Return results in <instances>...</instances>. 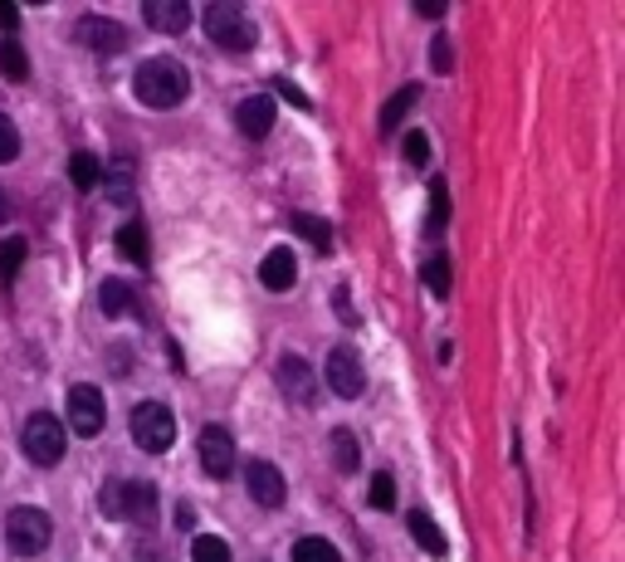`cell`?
I'll return each instance as SVG.
<instances>
[{
    "label": "cell",
    "instance_id": "6da1fadb",
    "mask_svg": "<svg viewBox=\"0 0 625 562\" xmlns=\"http://www.w3.org/2000/svg\"><path fill=\"white\" fill-rule=\"evenodd\" d=\"M132 93L146 108H176V103L191 93V74L176 60H146V64H137V74H132Z\"/></svg>",
    "mask_w": 625,
    "mask_h": 562
},
{
    "label": "cell",
    "instance_id": "7a4b0ae2",
    "mask_svg": "<svg viewBox=\"0 0 625 562\" xmlns=\"http://www.w3.org/2000/svg\"><path fill=\"white\" fill-rule=\"evenodd\" d=\"M103 513L123 523H156V484L146 480H107L103 484Z\"/></svg>",
    "mask_w": 625,
    "mask_h": 562
},
{
    "label": "cell",
    "instance_id": "3957f363",
    "mask_svg": "<svg viewBox=\"0 0 625 562\" xmlns=\"http://www.w3.org/2000/svg\"><path fill=\"white\" fill-rule=\"evenodd\" d=\"M205 35H211L220 50H234V54H244V50H254V25H250V15L240 11V5H230V0H215V5H205Z\"/></svg>",
    "mask_w": 625,
    "mask_h": 562
},
{
    "label": "cell",
    "instance_id": "277c9868",
    "mask_svg": "<svg viewBox=\"0 0 625 562\" xmlns=\"http://www.w3.org/2000/svg\"><path fill=\"white\" fill-rule=\"evenodd\" d=\"M49 538H54V523H49L44 509H35V503H20V509H10L5 542L20 552V558H35V552H44Z\"/></svg>",
    "mask_w": 625,
    "mask_h": 562
},
{
    "label": "cell",
    "instance_id": "5b68a950",
    "mask_svg": "<svg viewBox=\"0 0 625 562\" xmlns=\"http://www.w3.org/2000/svg\"><path fill=\"white\" fill-rule=\"evenodd\" d=\"M20 445H25V455H29L35 464H59V460H64L68 431H64V421H59V416L35 411V416L25 421V431H20Z\"/></svg>",
    "mask_w": 625,
    "mask_h": 562
},
{
    "label": "cell",
    "instance_id": "8992f818",
    "mask_svg": "<svg viewBox=\"0 0 625 562\" xmlns=\"http://www.w3.org/2000/svg\"><path fill=\"white\" fill-rule=\"evenodd\" d=\"M132 440H137V450H146V455L171 450V440H176V416L166 411L162 401H142V406L132 411Z\"/></svg>",
    "mask_w": 625,
    "mask_h": 562
},
{
    "label": "cell",
    "instance_id": "52a82bcc",
    "mask_svg": "<svg viewBox=\"0 0 625 562\" xmlns=\"http://www.w3.org/2000/svg\"><path fill=\"white\" fill-rule=\"evenodd\" d=\"M103 416H107V406H103L98 386H88V382L68 386V431H78V440H93V435L103 431Z\"/></svg>",
    "mask_w": 625,
    "mask_h": 562
},
{
    "label": "cell",
    "instance_id": "ba28073f",
    "mask_svg": "<svg viewBox=\"0 0 625 562\" xmlns=\"http://www.w3.org/2000/svg\"><path fill=\"white\" fill-rule=\"evenodd\" d=\"M328 386L342 396V401L367 392V367H361V357L352 353V347H332L328 353Z\"/></svg>",
    "mask_w": 625,
    "mask_h": 562
},
{
    "label": "cell",
    "instance_id": "9c48e42d",
    "mask_svg": "<svg viewBox=\"0 0 625 562\" xmlns=\"http://www.w3.org/2000/svg\"><path fill=\"white\" fill-rule=\"evenodd\" d=\"M74 40L93 54H123L127 50V30L117 21H103V15H84L74 25Z\"/></svg>",
    "mask_w": 625,
    "mask_h": 562
},
{
    "label": "cell",
    "instance_id": "30bf717a",
    "mask_svg": "<svg viewBox=\"0 0 625 562\" xmlns=\"http://www.w3.org/2000/svg\"><path fill=\"white\" fill-rule=\"evenodd\" d=\"M195 450H201V464L211 480H225V474L234 470V435L225 431V425H205L201 440H195Z\"/></svg>",
    "mask_w": 625,
    "mask_h": 562
},
{
    "label": "cell",
    "instance_id": "8fae6325",
    "mask_svg": "<svg viewBox=\"0 0 625 562\" xmlns=\"http://www.w3.org/2000/svg\"><path fill=\"white\" fill-rule=\"evenodd\" d=\"M234 123H240V132L244 138H269L273 132V123H279V103L269 99V93H254V99H244L240 108H234Z\"/></svg>",
    "mask_w": 625,
    "mask_h": 562
},
{
    "label": "cell",
    "instance_id": "7c38bea8",
    "mask_svg": "<svg viewBox=\"0 0 625 562\" xmlns=\"http://www.w3.org/2000/svg\"><path fill=\"white\" fill-rule=\"evenodd\" d=\"M244 480H250V499L264 503V509H279V503L289 499V484H283V474L273 470L269 460H254L250 470H244Z\"/></svg>",
    "mask_w": 625,
    "mask_h": 562
},
{
    "label": "cell",
    "instance_id": "4fadbf2b",
    "mask_svg": "<svg viewBox=\"0 0 625 562\" xmlns=\"http://www.w3.org/2000/svg\"><path fill=\"white\" fill-rule=\"evenodd\" d=\"M273 376H279V386H283V396H289L293 406H303V401H312V367L303 362V357H279V367H273Z\"/></svg>",
    "mask_w": 625,
    "mask_h": 562
},
{
    "label": "cell",
    "instance_id": "5bb4252c",
    "mask_svg": "<svg viewBox=\"0 0 625 562\" xmlns=\"http://www.w3.org/2000/svg\"><path fill=\"white\" fill-rule=\"evenodd\" d=\"M142 15L152 30H166V35H181L186 25H191V5H186V0H146Z\"/></svg>",
    "mask_w": 625,
    "mask_h": 562
},
{
    "label": "cell",
    "instance_id": "9a60e30c",
    "mask_svg": "<svg viewBox=\"0 0 625 562\" xmlns=\"http://www.w3.org/2000/svg\"><path fill=\"white\" fill-rule=\"evenodd\" d=\"M293 279H298V265H293L289 250H269L264 265H259V284L269 289V294H289Z\"/></svg>",
    "mask_w": 625,
    "mask_h": 562
},
{
    "label": "cell",
    "instance_id": "2e32d148",
    "mask_svg": "<svg viewBox=\"0 0 625 562\" xmlns=\"http://www.w3.org/2000/svg\"><path fill=\"white\" fill-rule=\"evenodd\" d=\"M410 538H416L420 548L430 552V558H445V552H449V548H445V533L435 528V519H430L425 509H416V513H410Z\"/></svg>",
    "mask_w": 625,
    "mask_h": 562
},
{
    "label": "cell",
    "instance_id": "e0dca14e",
    "mask_svg": "<svg viewBox=\"0 0 625 562\" xmlns=\"http://www.w3.org/2000/svg\"><path fill=\"white\" fill-rule=\"evenodd\" d=\"M98 298H103V314H113V318L137 314V298H132V289H127L123 279H107V284L98 289Z\"/></svg>",
    "mask_w": 625,
    "mask_h": 562
},
{
    "label": "cell",
    "instance_id": "ac0fdd59",
    "mask_svg": "<svg viewBox=\"0 0 625 562\" xmlns=\"http://www.w3.org/2000/svg\"><path fill=\"white\" fill-rule=\"evenodd\" d=\"M0 74H5L10 84H25L29 79V54L20 40H0Z\"/></svg>",
    "mask_w": 625,
    "mask_h": 562
},
{
    "label": "cell",
    "instance_id": "d6986e66",
    "mask_svg": "<svg viewBox=\"0 0 625 562\" xmlns=\"http://www.w3.org/2000/svg\"><path fill=\"white\" fill-rule=\"evenodd\" d=\"M117 255L132 259V265H146V230H142V220H127V226L117 230Z\"/></svg>",
    "mask_w": 625,
    "mask_h": 562
},
{
    "label": "cell",
    "instance_id": "ffe728a7",
    "mask_svg": "<svg viewBox=\"0 0 625 562\" xmlns=\"http://www.w3.org/2000/svg\"><path fill=\"white\" fill-rule=\"evenodd\" d=\"M416 103H420V89H416V84H406V89H400V93H396V99H391V103H386V108H381V132L400 128V123H406V113H410V108H416Z\"/></svg>",
    "mask_w": 625,
    "mask_h": 562
},
{
    "label": "cell",
    "instance_id": "44dd1931",
    "mask_svg": "<svg viewBox=\"0 0 625 562\" xmlns=\"http://www.w3.org/2000/svg\"><path fill=\"white\" fill-rule=\"evenodd\" d=\"M191 562H230V542L215 538V533H195V542H191Z\"/></svg>",
    "mask_w": 625,
    "mask_h": 562
},
{
    "label": "cell",
    "instance_id": "7402d4cb",
    "mask_svg": "<svg viewBox=\"0 0 625 562\" xmlns=\"http://www.w3.org/2000/svg\"><path fill=\"white\" fill-rule=\"evenodd\" d=\"M293 562H342L328 538H298L293 542Z\"/></svg>",
    "mask_w": 625,
    "mask_h": 562
},
{
    "label": "cell",
    "instance_id": "603a6c76",
    "mask_svg": "<svg viewBox=\"0 0 625 562\" xmlns=\"http://www.w3.org/2000/svg\"><path fill=\"white\" fill-rule=\"evenodd\" d=\"M68 181H74L78 191L98 187V157L93 152H74V157H68Z\"/></svg>",
    "mask_w": 625,
    "mask_h": 562
},
{
    "label": "cell",
    "instance_id": "cb8c5ba5",
    "mask_svg": "<svg viewBox=\"0 0 625 562\" xmlns=\"http://www.w3.org/2000/svg\"><path fill=\"white\" fill-rule=\"evenodd\" d=\"M293 230H298L303 240H312L318 250H332V230H328V220H318V216H308V210H298V216H293Z\"/></svg>",
    "mask_w": 625,
    "mask_h": 562
},
{
    "label": "cell",
    "instance_id": "d4e9b609",
    "mask_svg": "<svg viewBox=\"0 0 625 562\" xmlns=\"http://www.w3.org/2000/svg\"><path fill=\"white\" fill-rule=\"evenodd\" d=\"M332 460H337V470H357L361 460V445L352 431H332Z\"/></svg>",
    "mask_w": 625,
    "mask_h": 562
},
{
    "label": "cell",
    "instance_id": "484cf974",
    "mask_svg": "<svg viewBox=\"0 0 625 562\" xmlns=\"http://www.w3.org/2000/svg\"><path fill=\"white\" fill-rule=\"evenodd\" d=\"M25 255H29V250H25V240H20V235H10L5 245H0V279H5V284L20 274V265H25Z\"/></svg>",
    "mask_w": 625,
    "mask_h": 562
},
{
    "label": "cell",
    "instance_id": "4316f807",
    "mask_svg": "<svg viewBox=\"0 0 625 562\" xmlns=\"http://www.w3.org/2000/svg\"><path fill=\"white\" fill-rule=\"evenodd\" d=\"M107 196L113 201H132V162H117L107 177Z\"/></svg>",
    "mask_w": 625,
    "mask_h": 562
},
{
    "label": "cell",
    "instance_id": "83f0119b",
    "mask_svg": "<svg viewBox=\"0 0 625 562\" xmlns=\"http://www.w3.org/2000/svg\"><path fill=\"white\" fill-rule=\"evenodd\" d=\"M425 284H430V294H435V298L449 294V259H445V255L425 265Z\"/></svg>",
    "mask_w": 625,
    "mask_h": 562
},
{
    "label": "cell",
    "instance_id": "f1b7e54d",
    "mask_svg": "<svg viewBox=\"0 0 625 562\" xmlns=\"http://www.w3.org/2000/svg\"><path fill=\"white\" fill-rule=\"evenodd\" d=\"M391 503H396V480H391V470H381L371 480V509H391Z\"/></svg>",
    "mask_w": 625,
    "mask_h": 562
},
{
    "label": "cell",
    "instance_id": "f546056e",
    "mask_svg": "<svg viewBox=\"0 0 625 562\" xmlns=\"http://www.w3.org/2000/svg\"><path fill=\"white\" fill-rule=\"evenodd\" d=\"M430 230H439L449 220V191H445V181H435V187H430Z\"/></svg>",
    "mask_w": 625,
    "mask_h": 562
},
{
    "label": "cell",
    "instance_id": "4dcf8cb0",
    "mask_svg": "<svg viewBox=\"0 0 625 562\" xmlns=\"http://www.w3.org/2000/svg\"><path fill=\"white\" fill-rule=\"evenodd\" d=\"M406 162H410V167H425V162H430V138H425V132H406Z\"/></svg>",
    "mask_w": 625,
    "mask_h": 562
},
{
    "label": "cell",
    "instance_id": "1f68e13d",
    "mask_svg": "<svg viewBox=\"0 0 625 562\" xmlns=\"http://www.w3.org/2000/svg\"><path fill=\"white\" fill-rule=\"evenodd\" d=\"M20 157V132L10 118H0V162H15Z\"/></svg>",
    "mask_w": 625,
    "mask_h": 562
},
{
    "label": "cell",
    "instance_id": "d6a6232c",
    "mask_svg": "<svg viewBox=\"0 0 625 562\" xmlns=\"http://www.w3.org/2000/svg\"><path fill=\"white\" fill-rule=\"evenodd\" d=\"M430 60H435V69L445 74L449 69V40H435V54H430Z\"/></svg>",
    "mask_w": 625,
    "mask_h": 562
},
{
    "label": "cell",
    "instance_id": "836d02e7",
    "mask_svg": "<svg viewBox=\"0 0 625 562\" xmlns=\"http://www.w3.org/2000/svg\"><path fill=\"white\" fill-rule=\"evenodd\" d=\"M332 304H337V318H342V323H352V318H357V314H352V304H347V289H337V298H332Z\"/></svg>",
    "mask_w": 625,
    "mask_h": 562
},
{
    "label": "cell",
    "instance_id": "e575fe53",
    "mask_svg": "<svg viewBox=\"0 0 625 562\" xmlns=\"http://www.w3.org/2000/svg\"><path fill=\"white\" fill-rule=\"evenodd\" d=\"M279 93H283V99H289V103H298V108H308V99H303V93H298V89H293V84H289V79H279Z\"/></svg>",
    "mask_w": 625,
    "mask_h": 562
},
{
    "label": "cell",
    "instance_id": "d590c367",
    "mask_svg": "<svg viewBox=\"0 0 625 562\" xmlns=\"http://www.w3.org/2000/svg\"><path fill=\"white\" fill-rule=\"evenodd\" d=\"M0 25H5V30H15V25H20V11H15V5H0Z\"/></svg>",
    "mask_w": 625,
    "mask_h": 562
},
{
    "label": "cell",
    "instance_id": "8d00e7d4",
    "mask_svg": "<svg viewBox=\"0 0 625 562\" xmlns=\"http://www.w3.org/2000/svg\"><path fill=\"white\" fill-rule=\"evenodd\" d=\"M416 11H420V15H445V5H439V0H420Z\"/></svg>",
    "mask_w": 625,
    "mask_h": 562
},
{
    "label": "cell",
    "instance_id": "74e56055",
    "mask_svg": "<svg viewBox=\"0 0 625 562\" xmlns=\"http://www.w3.org/2000/svg\"><path fill=\"white\" fill-rule=\"evenodd\" d=\"M5 216H10V201H5V196H0V220H5Z\"/></svg>",
    "mask_w": 625,
    "mask_h": 562
}]
</instances>
